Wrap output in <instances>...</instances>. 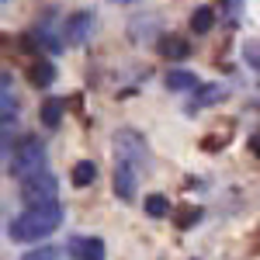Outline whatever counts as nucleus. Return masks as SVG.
Here are the masks:
<instances>
[{
  "label": "nucleus",
  "mask_w": 260,
  "mask_h": 260,
  "mask_svg": "<svg viewBox=\"0 0 260 260\" xmlns=\"http://www.w3.org/2000/svg\"><path fill=\"white\" fill-rule=\"evenodd\" d=\"M243 59L250 62L253 70H260V42H246L243 45Z\"/></svg>",
  "instance_id": "nucleus-15"
},
{
  "label": "nucleus",
  "mask_w": 260,
  "mask_h": 260,
  "mask_svg": "<svg viewBox=\"0 0 260 260\" xmlns=\"http://www.w3.org/2000/svg\"><path fill=\"white\" fill-rule=\"evenodd\" d=\"M250 153L260 160V136H253V139H250Z\"/></svg>",
  "instance_id": "nucleus-18"
},
{
  "label": "nucleus",
  "mask_w": 260,
  "mask_h": 260,
  "mask_svg": "<svg viewBox=\"0 0 260 260\" xmlns=\"http://www.w3.org/2000/svg\"><path fill=\"white\" fill-rule=\"evenodd\" d=\"M156 52H160L163 59H187V52H191V45L180 39V35H160V42H156Z\"/></svg>",
  "instance_id": "nucleus-8"
},
{
  "label": "nucleus",
  "mask_w": 260,
  "mask_h": 260,
  "mask_svg": "<svg viewBox=\"0 0 260 260\" xmlns=\"http://www.w3.org/2000/svg\"><path fill=\"white\" fill-rule=\"evenodd\" d=\"M62 108H66V104H62L59 98L45 101V104H42V121H45L49 128H56V125H59V118H62Z\"/></svg>",
  "instance_id": "nucleus-13"
},
{
  "label": "nucleus",
  "mask_w": 260,
  "mask_h": 260,
  "mask_svg": "<svg viewBox=\"0 0 260 260\" xmlns=\"http://www.w3.org/2000/svg\"><path fill=\"white\" fill-rule=\"evenodd\" d=\"M94 177H98V167L90 160H80L77 167H73V184L77 187H87V184H94Z\"/></svg>",
  "instance_id": "nucleus-12"
},
{
  "label": "nucleus",
  "mask_w": 260,
  "mask_h": 260,
  "mask_svg": "<svg viewBox=\"0 0 260 260\" xmlns=\"http://www.w3.org/2000/svg\"><path fill=\"white\" fill-rule=\"evenodd\" d=\"M90 28H94V14H73V18L66 21V28H62V42H70V45H80V42H87V35H90Z\"/></svg>",
  "instance_id": "nucleus-6"
},
{
  "label": "nucleus",
  "mask_w": 260,
  "mask_h": 260,
  "mask_svg": "<svg viewBox=\"0 0 260 260\" xmlns=\"http://www.w3.org/2000/svg\"><path fill=\"white\" fill-rule=\"evenodd\" d=\"M212 24H215V11H212V7H198V11L191 14V31H194V35H208Z\"/></svg>",
  "instance_id": "nucleus-10"
},
{
  "label": "nucleus",
  "mask_w": 260,
  "mask_h": 260,
  "mask_svg": "<svg viewBox=\"0 0 260 260\" xmlns=\"http://www.w3.org/2000/svg\"><path fill=\"white\" fill-rule=\"evenodd\" d=\"M142 208H146V215H149V219H163V215L170 212V201L163 198V194H149Z\"/></svg>",
  "instance_id": "nucleus-14"
},
{
  "label": "nucleus",
  "mask_w": 260,
  "mask_h": 260,
  "mask_svg": "<svg viewBox=\"0 0 260 260\" xmlns=\"http://www.w3.org/2000/svg\"><path fill=\"white\" fill-rule=\"evenodd\" d=\"M21 260H56V250H52V246H42V250H31V253H24Z\"/></svg>",
  "instance_id": "nucleus-16"
},
{
  "label": "nucleus",
  "mask_w": 260,
  "mask_h": 260,
  "mask_svg": "<svg viewBox=\"0 0 260 260\" xmlns=\"http://www.w3.org/2000/svg\"><path fill=\"white\" fill-rule=\"evenodd\" d=\"M59 222H62L59 201L56 205H45V208H28V212H21V215L11 219L7 236L14 243H35V240H45L52 229H59Z\"/></svg>",
  "instance_id": "nucleus-1"
},
{
  "label": "nucleus",
  "mask_w": 260,
  "mask_h": 260,
  "mask_svg": "<svg viewBox=\"0 0 260 260\" xmlns=\"http://www.w3.org/2000/svg\"><path fill=\"white\" fill-rule=\"evenodd\" d=\"M115 149H118L121 163H132V167H146L149 163V149H146V139L139 132H128V128L115 132Z\"/></svg>",
  "instance_id": "nucleus-4"
},
{
  "label": "nucleus",
  "mask_w": 260,
  "mask_h": 260,
  "mask_svg": "<svg viewBox=\"0 0 260 260\" xmlns=\"http://www.w3.org/2000/svg\"><path fill=\"white\" fill-rule=\"evenodd\" d=\"M45 174V146L35 139H28L24 146L14 149V160H11V177H18L21 184L31 177Z\"/></svg>",
  "instance_id": "nucleus-2"
},
{
  "label": "nucleus",
  "mask_w": 260,
  "mask_h": 260,
  "mask_svg": "<svg viewBox=\"0 0 260 260\" xmlns=\"http://www.w3.org/2000/svg\"><path fill=\"white\" fill-rule=\"evenodd\" d=\"M115 194H118L121 201L136 198V167L132 163H121L115 167Z\"/></svg>",
  "instance_id": "nucleus-7"
},
{
  "label": "nucleus",
  "mask_w": 260,
  "mask_h": 260,
  "mask_svg": "<svg viewBox=\"0 0 260 260\" xmlns=\"http://www.w3.org/2000/svg\"><path fill=\"white\" fill-rule=\"evenodd\" d=\"M198 219H201V212H198V208H194V212H187L184 219H177V225H180V229H187V225H194V222H198Z\"/></svg>",
  "instance_id": "nucleus-17"
},
{
  "label": "nucleus",
  "mask_w": 260,
  "mask_h": 260,
  "mask_svg": "<svg viewBox=\"0 0 260 260\" xmlns=\"http://www.w3.org/2000/svg\"><path fill=\"white\" fill-rule=\"evenodd\" d=\"M66 250H70V257H77V260H104V243L98 236H73L66 243Z\"/></svg>",
  "instance_id": "nucleus-5"
},
{
  "label": "nucleus",
  "mask_w": 260,
  "mask_h": 260,
  "mask_svg": "<svg viewBox=\"0 0 260 260\" xmlns=\"http://www.w3.org/2000/svg\"><path fill=\"white\" fill-rule=\"evenodd\" d=\"M28 77H31V83L35 87H49L52 83V77H56V70H52V62H31V70H28Z\"/></svg>",
  "instance_id": "nucleus-11"
},
{
  "label": "nucleus",
  "mask_w": 260,
  "mask_h": 260,
  "mask_svg": "<svg viewBox=\"0 0 260 260\" xmlns=\"http://www.w3.org/2000/svg\"><path fill=\"white\" fill-rule=\"evenodd\" d=\"M56 194H59V180L52 177V174H39V177L21 184V201H28V208L56 205Z\"/></svg>",
  "instance_id": "nucleus-3"
},
{
  "label": "nucleus",
  "mask_w": 260,
  "mask_h": 260,
  "mask_svg": "<svg viewBox=\"0 0 260 260\" xmlns=\"http://www.w3.org/2000/svg\"><path fill=\"white\" fill-rule=\"evenodd\" d=\"M167 90H198V77L187 70H174L167 73Z\"/></svg>",
  "instance_id": "nucleus-9"
}]
</instances>
